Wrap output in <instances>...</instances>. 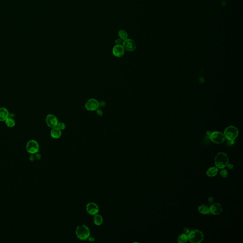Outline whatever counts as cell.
<instances>
[{
    "label": "cell",
    "mask_w": 243,
    "mask_h": 243,
    "mask_svg": "<svg viewBox=\"0 0 243 243\" xmlns=\"http://www.w3.org/2000/svg\"><path fill=\"white\" fill-rule=\"evenodd\" d=\"M229 162L228 156L224 153L219 152L216 155L215 158V163L216 167L222 169L225 168Z\"/></svg>",
    "instance_id": "1"
},
{
    "label": "cell",
    "mask_w": 243,
    "mask_h": 243,
    "mask_svg": "<svg viewBox=\"0 0 243 243\" xmlns=\"http://www.w3.org/2000/svg\"><path fill=\"white\" fill-rule=\"evenodd\" d=\"M76 235L79 240H85L90 236V230L85 225H81L76 228Z\"/></svg>",
    "instance_id": "2"
},
{
    "label": "cell",
    "mask_w": 243,
    "mask_h": 243,
    "mask_svg": "<svg viewBox=\"0 0 243 243\" xmlns=\"http://www.w3.org/2000/svg\"><path fill=\"white\" fill-rule=\"evenodd\" d=\"M188 236V240L192 243H200L203 240V234L199 230H195L190 231Z\"/></svg>",
    "instance_id": "3"
},
{
    "label": "cell",
    "mask_w": 243,
    "mask_h": 243,
    "mask_svg": "<svg viewBox=\"0 0 243 243\" xmlns=\"http://www.w3.org/2000/svg\"><path fill=\"white\" fill-rule=\"evenodd\" d=\"M224 136L225 139L230 141H233L238 137V130L234 126H230L227 127L224 131Z\"/></svg>",
    "instance_id": "4"
},
{
    "label": "cell",
    "mask_w": 243,
    "mask_h": 243,
    "mask_svg": "<svg viewBox=\"0 0 243 243\" xmlns=\"http://www.w3.org/2000/svg\"><path fill=\"white\" fill-rule=\"evenodd\" d=\"M39 148L40 147L38 142L34 140H31L28 141L26 144V150L28 153L31 155H34L38 153Z\"/></svg>",
    "instance_id": "5"
},
{
    "label": "cell",
    "mask_w": 243,
    "mask_h": 243,
    "mask_svg": "<svg viewBox=\"0 0 243 243\" xmlns=\"http://www.w3.org/2000/svg\"><path fill=\"white\" fill-rule=\"evenodd\" d=\"M209 137L212 142L217 144H221L224 142L225 140L224 134L220 132L215 131L210 133Z\"/></svg>",
    "instance_id": "6"
},
{
    "label": "cell",
    "mask_w": 243,
    "mask_h": 243,
    "mask_svg": "<svg viewBox=\"0 0 243 243\" xmlns=\"http://www.w3.org/2000/svg\"><path fill=\"white\" fill-rule=\"evenodd\" d=\"M99 107V102L96 99H90L85 104V107L86 109L90 111L97 110Z\"/></svg>",
    "instance_id": "7"
},
{
    "label": "cell",
    "mask_w": 243,
    "mask_h": 243,
    "mask_svg": "<svg viewBox=\"0 0 243 243\" xmlns=\"http://www.w3.org/2000/svg\"><path fill=\"white\" fill-rule=\"evenodd\" d=\"M122 46L125 50L128 51H133L136 48V44L134 40L127 38L124 40L122 43Z\"/></svg>",
    "instance_id": "8"
},
{
    "label": "cell",
    "mask_w": 243,
    "mask_h": 243,
    "mask_svg": "<svg viewBox=\"0 0 243 243\" xmlns=\"http://www.w3.org/2000/svg\"><path fill=\"white\" fill-rule=\"evenodd\" d=\"M46 123L49 127L53 128L57 126L59 121L55 115L52 114H49L46 116Z\"/></svg>",
    "instance_id": "9"
},
{
    "label": "cell",
    "mask_w": 243,
    "mask_h": 243,
    "mask_svg": "<svg viewBox=\"0 0 243 243\" xmlns=\"http://www.w3.org/2000/svg\"><path fill=\"white\" fill-rule=\"evenodd\" d=\"M86 210L88 214L92 216H94L95 215L97 214L99 211L98 205L93 202H89L86 205Z\"/></svg>",
    "instance_id": "10"
},
{
    "label": "cell",
    "mask_w": 243,
    "mask_h": 243,
    "mask_svg": "<svg viewBox=\"0 0 243 243\" xmlns=\"http://www.w3.org/2000/svg\"><path fill=\"white\" fill-rule=\"evenodd\" d=\"M125 49L122 45L116 44L113 49V53L116 57H121L124 55Z\"/></svg>",
    "instance_id": "11"
},
{
    "label": "cell",
    "mask_w": 243,
    "mask_h": 243,
    "mask_svg": "<svg viewBox=\"0 0 243 243\" xmlns=\"http://www.w3.org/2000/svg\"><path fill=\"white\" fill-rule=\"evenodd\" d=\"M210 214L217 215L220 214L222 212V208L220 204L215 203L212 204L209 208Z\"/></svg>",
    "instance_id": "12"
},
{
    "label": "cell",
    "mask_w": 243,
    "mask_h": 243,
    "mask_svg": "<svg viewBox=\"0 0 243 243\" xmlns=\"http://www.w3.org/2000/svg\"><path fill=\"white\" fill-rule=\"evenodd\" d=\"M9 115V112L6 108L0 107V122H5Z\"/></svg>",
    "instance_id": "13"
},
{
    "label": "cell",
    "mask_w": 243,
    "mask_h": 243,
    "mask_svg": "<svg viewBox=\"0 0 243 243\" xmlns=\"http://www.w3.org/2000/svg\"><path fill=\"white\" fill-rule=\"evenodd\" d=\"M61 130L59 129L57 127L53 128L52 130H51V135L52 138L54 139H59L61 136Z\"/></svg>",
    "instance_id": "14"
},
{
    "label": "cell",
    "mask_w": 243,
    "mask_h": 243,
    "mask_svg": "<svg viewBox=\"0 0 243 243\" xmlns=\"http://www.w3.org/2000/svg\"><path fill=\"white\" fill-rule=\"evenodd\" d=\"M219 172V169L216 167H211L208 169L207 171V175L210 177H214L217 175Z\"/></svg>",
    "instance_id": "15"
},
{
    "label": "cell",
    "mask_w": 243,
    "mask_h": 243,
    "mask_svg": "<svg viewBox=\"0 0 243 243\" xmlns=\"http://www.w3.org/2000/svg\"><path fill=\"white\" fill-rule=\"evenodd\" d=\"M198 210L201 214L208 215L210 214L209 208L205 205H201L198 207Z\"/></svg>",
    "instance_id": "16"
},
{
    "label": "cell",
    "mask_w": 243,
    "mask_h": 243,
    "mask_svg": "<svg viewBox=\"0 0 243 243\" xmlns=\"http://www.w3.org/2000/svg\"><path fill=\"white\" fill-rule=\"evenodd\" d=\"M93 221L96 225L99 226L102 224L103 222V219L101 215L97 214L94 215L93 218Z\"/></svg>",
    "instance_id": "17"
},
{
    "label": "cell",
    "mask_w": 243,
    "mask_h": 243,
    "mask_svg": "<svg viewBox=\"0 0 243 243\" xmlns=\"http://www.w3.org/2000/svg\"><path fill=\"white\" fill-rule=\"evenodd\" d=\"M188 240V235L185 233H182L179 235L178 237L177 242L179 243H184L187 242Z\"/></svg>",
    "instance_id": "18"
},
{
    "label": "cell",
    "mask_w": 243,
    "mask_h": 243,
    "mask_svg": "<svg viewBox=\"0 0 243 243\" xmlns=\"http://www.w3.org/2000/svg\"><path fill=\"white\" fill-rule=\"evenodd\" d=\"M118 36L122 40L124 41L128 38V34L125 30H121L118 32Z\"/></svg>",
    "instance_id": "19"
},
{
    "label": "cell",
    "mask_w": 243,
    "mask_h": 243,
    "mask_svg": "<svg viewBox=\"0 0 243 243\" xmlns=\"http://www.w3.org/2000/svg\"><path fill=\"white\" fill-rule=\"evenodd\" d=\"M5 123L6 126L9 127H14L15 126V121L14 119L9 117L5 121Z\"/></svg>",
    "instance_id": "20"
},
{
    "label": "cell",
    "mask_w": 243,
    "mask_h": 243,
    "mask_svg": "<svg viewBox=\"0 0 243 243\" xmlns=\"http://www.w3.org/2000/svg\"><path fill=\"white\" fill-rule=\"evenodd\" d=\"M57 127L60 130H63L66 128V125L63 122H59Z\"/></svg>",
    "instance_id": "21"
},
{
    "label": "cell",
    "mask_w": 243,
    "mask_h": 243,
    "mask_svg": "<svg viewBox=\"0 0 243 243\" xmlns=\"http://www.w3.org/2000/svg\"><path fill=\"white\" fill-rule=\"evenodd\" d=\"M220 174L221 176L222 177L225 178L227 177L228 175L227 171L225 169H223L222 170H221L220 171Z\"/></svg>",
    "instance_id": "22"
},
{
    "label": "cell",
    "mask_w": 243,
    "mask_h": 243,
    "mask_svg": "<svg viewBox=\"0 0 243 243\" xmlns=\"http://www.w3.org/2000/svg\"><path fill=\"white\" fill-rule=\"evenodd\" d=\"M122 41L123 40H122L121 38H117L115 40V42L116 43V44H121L122 43H122Z\"/></svg>",
    "instance_id": "23"
},
{
    "label": "cell",
    "mask_w": 243,
    "mask_h": 243,
    "mask_svg": "<svg viewBox=\"0 0 243 243\" xmlns=\"http://www.w3.org/2000/svg\"><path fill=\"white\" fill-rule=\"evenodd\" d=\"M88 239L89 242H93L95 241V238L93 236H89Z\"/></svg>",
    "instance_id": "24"
},
{
    "label": "cell",
    "mask_w": 243,
    "mask_h": 243,
    "mask_svg": "<svg viewBox=\"0 0 243 243\" xmlns=\"http://www.w3.org/2000/svg\"><path fill=\"white\" fill-rule=\"evenodd\" d=\"M184 231L185 233L187 234V235H188L189 233L190 232V230L189 228H188V227H185L184 228Z\"/></svg>",
    "instance_id": "25"
},
{
    "label": "cell",
    "mask_w": 243,
    "mask_h": 243,
    "mask_svg": "<svg viewBox=\"0 0 243 243\" xmlns=\"http://www.w3.org/2000/svg\"><path fill=\"white\" fill-rule=\"evenodd\" d=\"M41 155H40V153H36V158H37V159H38V160H40V159L41 158Z\"/></svg>",
    "instance_id": "26"
},
{
    "label": "cell",
    "mask_w": 243,
    "mask_h": 243,
    "mask_svg": "<svg viewBox=\"0 0 243 243\" xmlns=\"http://www.w3.org/2000/svg\"><path fill=\"white\" fill-rule=\"evenodd\" d=\"M227 168L230 169H232L234 167L233 165L232 164H230H230H228V163L227 165Z\"/></svg>",
    "instance_id": "27"
},
{
    "label": "cell",
    "mask_w": 243,
    "mask_h": 243,
    "mask_svg": "<svg viewBox=\"0 0 243 243\" xmlns=\"http://www.w3.org/2000/svg\"><path fill=\"white\" fill-rule=\"evenodd\" d=\"M213 201H214V199H213V198L212 197H209L208 198V201L209 203H212L213 202Z\"/></svg>",
    "instance_id": "28"
},
{
    "label": "cell",
    "mask_w": 243,
    "mask_h": 243,
    "mask_svg": "<svg viewBox=\"0 0 243 243\" xmlns=\"http://www.w3.org/2000/svg\"><path fill=\"white\" fill-rule=\"evenodd\" d=\"M97 113L100 116H101L102 115L103 113L102 111L100 110H99V109L97 110Z\"/></svg>",
    "instance_id": "29"
},
{
    "label": "cell",
    "mask_w": 243,
    "mask_h": 243,
    "mask_svg": "<svg viewBox=\"0 0 243 243\" xmlns=\"http://www.w3.org/2000/svg\"><path fill=\"white\" fill-rule=\"evenodd\" d=\"M35 157L33 155H32L30 157V161H33L35 160Z\"/></svg>",
    "instance_id": "30"
}]
</instances>
